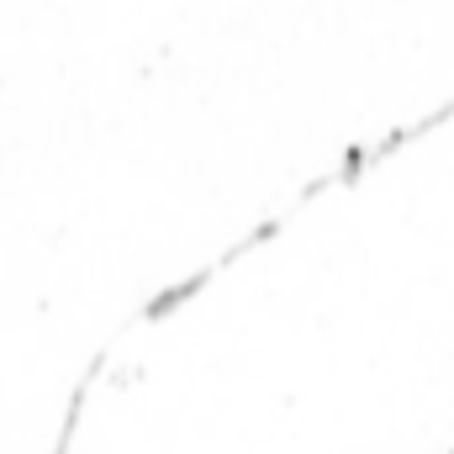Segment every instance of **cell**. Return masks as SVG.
<instances>
[{
  "label": "cell",
  "mask_w": 454,
  "mask_h": 454,
  "mask_svg": "<svg viewBox=\"0 0 454 454\" xmlns=\"http://www.w3.org/2000/svg\"><path fill=\"white\" fill-rule=\"evenodd\" d=\"M450 454H454V450H450Z\"/></svg>",
  "instance_id": "obj_1"
}]
</instances>
